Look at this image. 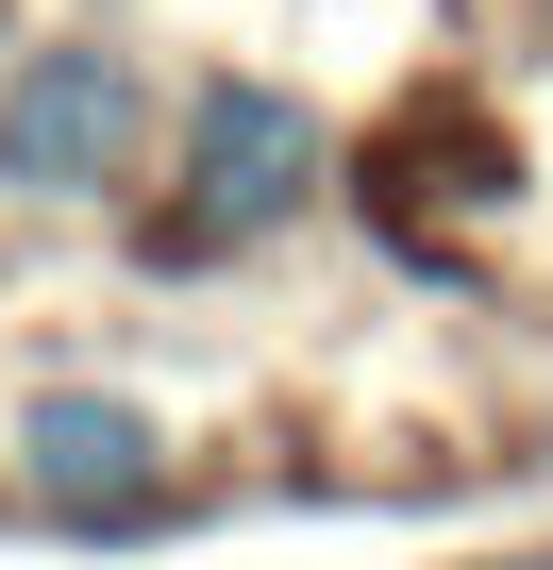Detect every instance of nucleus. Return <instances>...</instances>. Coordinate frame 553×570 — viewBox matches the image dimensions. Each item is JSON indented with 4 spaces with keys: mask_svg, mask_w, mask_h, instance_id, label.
<instances>
[{
    "mask_svg": "<svg viewBox=\"0 0 553 570\" xmlns=\"http://www.w3.org/2000/svg\"><path fill=\"white\" fill-rule=\"evenodd\" d=\"M303 185H319V118L286 101V85H201L185 101V202H168V235L151 252H251V235H286L303 218Z\"/></svg>",
    "mask_w": 553,
    "mask_h": 570,
    "instance_id": "1",
    "label": "nucleus"
},
{
    "mask_svg": "<svg viewBox=\"0 0 553 570\" xmlns=\"http://www.w3.org/2000/svg\"><path fill=\"white\" fill-rule=\"evenodd\" d=\"M135 135H151L135 51H34V68H18V101H0V185L85 202V185H118V168H135Z\"/></svg>",
    "mask_w": 553,
    "mask_h": 570,
    "instance_id": "2",
    "label": "nucleus"
},
{
    "mask_svg": "<svg viewBox=\"0 0 553 570\" xmlns=\"http://www.w3.org/2000/svg\"><path fill=\"white\" fill-rule=\"evenodd\" d=\"M18 470H34V503H68V520H135V503L168 487V436H151L118 386H51V403L18 420Z\"/></svg>",
    "mask_w": 553,
    "mask_h": 570,
    "instance_id": "3",
    "label": "nucleus"
},
{
    "mask_svg": "<svg viewBox=\"0 0 553 570\" xmlns=\"http://www.w3.org/2000/svg\"><path fill=\"white\" fill-rule=\"evenodd\" d=\"M520 570H553V553H520Z\"/></svg>",
    "mask_w": 553,
    "mask_h": 570,
    "instance_id": "4",
    "label": "nucleus"
}]
</instances>
